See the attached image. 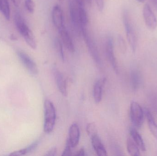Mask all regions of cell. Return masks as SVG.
I'll use <instances>...</instances> for the list:
<instances>
[{
	"mask_svg": "<svg viewBox=\"0 0 157 156\" xmlns=\"http://www.w3.org/2000/svg\"><path fill=\"white\" fill-rule=\"evenodd\" d=\"M118 43L119 47L123 52H125L126 49V45L125 40L122 36L119 35L118 36Z\"/></svg>",
	"mask_w": 157,
	"mask_h": 156,
	"instance_id": "4316f807",
	"label": "cell"
},
{
	"mask_svg": "<svg viewBox=\"0 0 157 156\" xmlns=\"http://www.w3.org/2000/svg\"><path fill=\"white\" fill-rule=\"evenodd\" d=\"M80 138V131L78 124L74 123L71 125L69 130V137L68 139L72 148L77 146Z\"/></svg>",
	"mask_w": 157,
	"mask_h": 156,
	"instance_id": "4fadbf2b",
	"label": "cell"
},
{
	"mask_svg": "<svg viewBox=\"0 0 157 156\" xmlns=\"http://www.w3.org/2000/svg\"><path fill=\"white\" fill-rule=\"evenodd\" d=\"M57 153V149L56 147H52L49 150L47 154H45L46 156H55Z\"/></svg>",
	"mask_w": 157,
	"mask_h": 156,
	"instance_id": "f546056e",
	"label": "cell"
},
{
	"mask_svg": "<svg viewBox=\"0 0 157 156\" xmlns=\"http://www.w3.org/2000/svg\"><path fill=\"white\" fill-rule=\"evenodd\" d=\"M59 1H62V0H59Z\"/></svg>",
	"mask_w": 157,
	"mask_h": 156,
	"instance_id": "8d00e7d4",
	"label": "cell"
},
{
	"mask_svg": "<svg viewBox=\"0 0 157 156\" xmlns=\"http://www.w3.org/2000/svg\"><path fill=\"white\" fill-rule=\"evenodd\" d=\"M106 80L105 78L99 80L94 85L93 89V97L96 103H99L101 101L103 86L106 82Z\"/></svg>",
	"mask_w": 157,
	"mask_h": 156,
	"instance_id": "9a60e30c",
	"label": "cell"
},
{
	"mask_svg": "<svg viewBox=\"0 0 157 156\" xmlns=\"http://www.w3.org/2000/svg\"><path fill=\"white\" fill-rule=\"evenodd\" d=\"M81 34L83 35V38L86 44L92 59L94 60V61L98 66H101L102 65V61L98 47L95 41L89 34L86 27L82 28Z\"/></svg>",
	"mask_w": 157,
	"mask_h": 156,
	"instance_id": "277c9868",
	"label": "cell"
},
{
	"mask_svg": "<svg viewBox=\"0 0 157 156\" xmlns=\"http://www.w3.org/2000/svg\"><path fill=\"white\" fill-rule=\"evenodd\" d=\"M105 49L106 55L114 71L117 73L118 72V64L114 54L113 39L111 37H108L106 40Z\"/></svg>",
	"mask_w": 157,
	"mask_h": 156,
	"instance_id": "52a82bcc",
	"label": "cell"
},
{
	"mask_svg": "<svg viewBox=\"0 0 157 156\" xmlns=\"http://www.w3.org/2000/svg\"><path fill=\"white\" fill-rule=\"evenodd\" d=\"M87 133L90 138L98 135L97 126L94 123H90L87 125L86 129Z\"/></svg>",
	"mask_w": 157,
	"mask_h": 156,
	"instance_id": "cb8c5ba5",
	"label": "cell"
},
{
	"mask_svg": "<svg viewBox=\"0 0 157 156\" xmlns=\"http://www.w3.org/2000/svg\"><path fill=\"white\" fill-rule=\"evenodd\" d=\"M17 55L28 71L32 75H36L38 73L37 66L30 57L22 51H17Z\"/></svg>",
	"mask_w": 157,
	"mask_h": 156,
	"instance_id": "ba28073f",
	"label": "cell"
},
{
	"mask_svg": "<svg viewBox=\"0 0 157 156\" xmlns=\"http://www.w3.org/2000/svg\"><path fill=\"white\" fill-rule=\"evenodd\" d=\"M54 46L58 55H59L62 60L64 61L65 56L63 52V46L62 43L59 38H56L54 40Z\"/></svg>",
	"mask_w": 157,
	"mask_h": 156,
	"instance_id": "603a6c76",
	"label": "cell"
},
{
	"mask_svg": "<svg viewBox=\"0 0 157 156\" xmlns=\"http://www.w3.org/2000/svg\"><path fill=\"white\" fill-rule=\"evenodd\" d=\"M98 10L100 12H102L104 7V0H95Z\"/></svg>",
	"mask_w": 157,
	"mask_h": 156,
	"instance_id": "f1b7e54d",
	"label": "cell"
},
{
	"mask_svg": "<svg viewBox=\"0 0 157 156\" xmlns=\"http://www.w3.org/2000/svg\"><path fill=\"white\" fill-rule=\"evenodd\" d=\"M130 118L134 126L140 127L144 122V111L142 107L136 102H132L130 106Z\"/></svg>",
	"mask_w": 157,
	"mask_h": 156,
	"instance_id": "5b68a950",
	"label": "cell"
},
{
	"mask_svg": "<svg viewBox=\"0 0 157 156\" xmlns=\"http://www.w3.org/2000/svg\"><path fill=\"white\" fill-rule=\"evenodd\" d=\"M78 7V19L79 23L81 26V30L84 27H86L88 23V15L86 11L85 7Z\"/></svg>",
	"mask_w": 157,
	"mask_h": 156,
	"instance_id": "ffe728a7",
	"label": "cell"
},
{
	"mask_svg": "<svg viewBox=\"0 0 157 156\" xmlns=\"http://www.w3.org/2000/svg\"><path fill=\"white\" fill-rule=\"evenodd\" d=\"M136 1L139 2L144 3L145 1V0H136Z\"/></svg>",
	"mask_w": 157,
	"mask_h": 156,
	"instance_id": "d590c367",
	"label": "cell"
},
{
	"mask_svg": "<svg viewBox=\"0 0 157 156\" xmlns=\"http://www.w3.org/2000/svg\"><path fill=\"white\" fill-rule=\"evenodd\" d=\"M52 17L53 24L58 30L65 27L63 12L60 6L58 5H56L52 8Z\"/></svg>",
	"mask_w": 157,
	"mask_h": 156,
	"instance_id": "9c48e42d",
	"label": "cell"
},
{
	"mask_svg": "<svg viewBox=\"0 0 157 156\" xmlns=\"http://www.w3.org/2000/svg\"><path fill=\"white\" fill-rule=\"evenodd\" d=\"M11 1L13 2L15 6H16V7H18L20 5L21 0H11Z\"/></svg>",
	"mask_w": 157,
	"mask_h": 156,
	"instance_id": "d6a6232c",
	"label": "cell"
},
{
	"mask_svg": "<svg viewBox=\"0 0 157 156\" xmlns=\"http://www.w3.org/2000/svg\"><path fill=\"white\" fill-rule=\"evenodd\" d=\"M39 143V140L36 141V142L31 144L28 147L25 149H22V150H19V151H17V152H13L10 154V156H21L24 155L28 153H31V152L34 151L37 147Z\"/></svg>",
	"mask_w": 157,
	"mask_h": 156,
	"instance_id": "44dd1931",
	"label": "cell"
},
{
	"mask_svg": "<svg viewBox=\"0 0 157 156\" xmlns=\"http://www.w3.org/2000/svg\"><path fill=\"white\" fill-rule=\"evenodd\" d=\"M150 1L153 4L155 5V7H157V0H150Z\"/></svg>",
	"mask_w": 157,
	"mask_h": 156,
	"instance_id": "836d02e7",
	"label": "cell"
},
{
	"mask_svg": "<svg viewBox=\"0 0 157 156\" xmlns=\"http://www.w3.org/2000/svg\"><path fill=\"white\" fill-rule=\"evenodd\" d=\"M146 115L147 118V123L150 132L157 140V125L155 122L151 113L147 109H146Z\"/></svg>",
	"mask_w": 157,
	"mask_h": 156,
	"instance_id": "ac0fdd59",
	"label": "cell"
},
{
	"mask_svg": "<svg viewBox=\"0 0 157 156\" xmlns=\"http://www.w3.org/2000/svg\"><path fill=\"white\" fill-rule=\"evenodd\" d=\"M25 6L27 11L31 13L35 11V3L33 0H25Z\"/></svg>",
	"mask_w": 157,
	"mask_h": 156,
	"instance_id": "d4e9b609",
	"label": "cell"
},
{
	"mask_svg": "<svg viewBox=\"0 0 157 156\" xmlns=\"http://www.w3.org/2000/svg\"><path fill=\"white\" fill-rule=\"evenodd\" d=\"M87 3L89 5H91V3H92V0H85Z\"/></svg>",
	"mask_w": 157,
	"mask_h": 156,
	"instance_id": "e575fe53",
	"label": "cell"
},
{
	"mask_svg": "<svg viewBox=\"0 0 157 156\" xmlns=\"http://www.w3.org/2000/svg\"><path fill=\"white\" fill-rule=\"evenodd\" d=\"M91 143L96 154L99 156L107 155V151L98 135L91 138Z\"/></svg>",
	"mask_w": 157,
	"mask_h": 156,
	"instance_id": "5bb4252c",
	"label": "cell"
},
{
	"mask_svg": "<svg viewBox=\"0 0 157 156\" xmlns=\"http://www.w3.org/2000/svg\"><path fill=\"white\" fill-rule=\"evenodd\" d=\"M76 5L78 7H85V0H74Z\"/></svg>",
	"mask_w": 157,
	"mask_h": 156,
	"instance_id": "4dcf8cb0",
	"label": "cell"
},
{
	"mask_svg": "<svg viewBox=\"0 0 157 156\" xmlns=\"http://www.w3.org/2000/svg\"><path fill=\"white\" fill-rule=\"evenodd\" d=\"M14 22L18 32L23 37L28 45L33 49H36L37 48L36 41L33 33L18 12L15 14Z\"/></svg>",
	"mask_w": 157,
	"mask_h": 156,
	"instance_id": "6da1fadb",
	"label": "cell"
},
{
	"mask_svg": "<svg viewBox=\"0 0 157 156\" xmlns=\"http://www.w3.org/2000/svg\"><path fill=\"white\" fill-rule=\"evenodd\" d=\"M70 14L71 21L76 32L81 34V27L78 19V7L74 0H70Z\"/></svg>",
	"mask_w": 157,
	"mask_h": 156,
	"instance_id": "30bf717a",
	"label": "cell"
},
{
	"mask_svg": "<svg viewBox=\"0 0 157 156\" xmlns=\"http://www.w3.org/2000/svg\"><path fill=\"white\" fill-rule=\"evenodd\" d=\"M0 12L2 13L6 19L9 20L10 9L8 0H0Z\"/></svg>",
	"mask_w": 157,
	"mask_h": 156,
	"instance_id": "7402d4cb",
	"label": "cell"
},
{
	"mask_svg": "<svg viewBox=\"0 0 157 156\" xmlns=\"http://www.w3.org/2000/svg\"><path fill=\"white\" fill-rule=\"evenodd\" d=\"M61 39L63 44L70 52L73 53L75 50L74 44L69 32L64 27L59 30Z\"/></svg>",
	"mask_w": 157,
	"mask_h": 156,
	"instance_id": "8fae6325",
	"label": "cell"
},
{
	"mask_svg": "<svg viewBox=\"0 0 157 156\" xmlns=\"http://www.w3.org/2000/svg\"><path fill=\"white\" fill-rule=\"evenodd\" d=\"M56 120V112L53 103L49 100L44 103V132L50 133L54 129Z\"/></svg>",
	"mask_w": 157,
	"mask_h": 156,
	"instance_id": "7a4b0ae2",
	"label": "cell"
},
{
	"mask_svg": "<svg viewBox=\"0 0 157 156\" xmlns=\"http://www.w3.org/2000/svg\"><path fill=\"white\" fill-rule=\"evenodd\" d=\"M53 74L59 90L63 96H66L67 95V86L63 75L56 68L53 69Z\"/></svg>",
	"mask_w": 157,
	"mask_h": 156,
	"instance_id": "7c38bea8",
	"label": "cell"
},
{
	"mask_svg": "<svg viewBox=\"0 0 157 156\" xmlns=\"http://www.w3.org/2000/svg\"><path fill=\"white\" fill-rule=\"evenodd\" d=\"M150 103L152 104L153 109L157 114V95L154 94L150 97Z\"/></svg>",
	"mask_w": 157,
	"mask_h": 156,
	"instance_id": "83f0119b",
	"label": "cell"
},
{
	"mask_svg": "<svg viewBox=\"0 0 157 156\" xmlns=\"http://www.w3.org/2000/svg\"><path fill=\"white\" fill-rule=\"evenodd\" d=\"M130 135L136 143L138 146L140 150L142 151H146V146L144 140L140 134L134 128L130 129Z\"/></svg>",
	"mask_w": 157,
	"mask_h": 156,
	"instance_id": "2e32d148",
	"label": "cell"
},
{
	"mask_svg": "<svg viewBox=\"0 0 157 156\" xmlns=\"http://www.w3.org/2000/svg\"><path fill=\"white\" fill-rule=\"evenodd\" d=\"M75 155L77 156H84L86 155L85 150L83 148H81L79 151H78L75 154Z\"/></svg>",
	"mask_w": 157,
	"mask_h": 156,
	"instance_id": "1f68e13d",
	"label": "cell"
},
{
	"mask_svg": "<svg viewBox=\"0 0 157 156\" xmlns=\"http://www.w3.org/2000/svg\"><path fill=\"white\" fill-rule=\"evenodd\" d=\"M72 148L69 139H67L66 142V146H65L64 150L63 152L62 156H68L72 155L71 148Z\"/></svg>",
	"mask_w": 157,
	"mask_h": 156,
	"instance_id": "484cf974",
	"label": "cell"
},
{
	"mask_svg": "<svg viewBox=\"0 0 157 156\" xmlns=\"http://www.w3.org/2000/svg\"><path fill=\"white\" fill-rule=\"evenodd\" d=\"M127 149L128 153L131 156H138L140 155L139 147L132 137H129L127 139Z\"/></svg>",
	"mask_w": 157,
	"mask_h": 156,
	"instance_id": "d6986e66",
	"label": "cell"
},
{
	"mask_svg": "<svg viewBox=\"0 0 157 156\" xmlns=\"http://www.w3.org/2000/svg\"><path fill=\"white\" fill-rule=\"evenodd\" d=\"M123 20L128 43L133 52H135L137 47V37L127 11L124 12Z\"/></svg>",
	"mask_w": 157,
	"mask_h": 156,
	"instance_id": "3957f363",
	"label": "cell"
},
{
	"mask_svg": "<svg viewBox=\"0 0 157 156\" xmlns=\"http://www.w3.org/2000/svg\"><path fill=\"white\" fill-rule=\"evenodd\" d=\"M143 16L147 26L151 30L157 27V19L155 13L148 4H146L143 8Z\"/></svg>",
	"mask_w": 157,
	"mask_h": 156,
	"instance_id": "8992f818",
	"label": "cell"
},
{
	"mask_svg": "<svg viewBox=\"0 0 157 156\" xmlns=\"http://www.w3.org/2000/svg\"><path fill=\"white\" fill-rule=\"evenodd\" d=\"M142 78L140 72L137 70H132L131 73V83L132 88L136 90L139 89L141 84Z\"/></svg>",
	"mask_w": 157,
	"mask_h": 156,
	"instance_id": "e0dca14e",
	"label": "cell"
}]
</instances>
